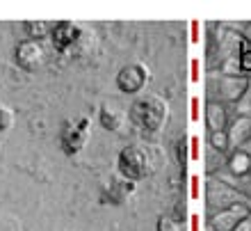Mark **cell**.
I'll use <instances>...</instances> for the list:
<instances>
[{"label":"cell","mask_w":251,"mask_h":231,"mask_svg":"<svg viewBox=\"0 0 251 231\" xmlns=\"http://www.w3.org/2000/svg\"><path fill=\"white\" fill-rule=\"evenodd\" d=\"M233 110H235L238 117H251V78H249V83H247V89H245V94H242V99L233 106Z\"/></svg>","instance_id":"obj_17"},{"label":"cell","mask_w":251,"mask_h":231,"mask_svg":"<svg viewBox=\"0 0 251 231\" xmlns=\"http://www.w3.org/2000/svg\"><path fill=\"white\" fill-rule=\"evenodd\" d=\"M172 218H176L178 222H183V225H185V220H187V202H185V199H180L178 204H176Z\"/></svg>","instance_id":"obj_22"},{"label":"cell","mask_w":251,"mask_h":231,"mask_svg":"<svg viewBox=\"0 0 251 231\" xmlns=\"http://www.w3.org/2000/svg\"><path fill=\"white\" fill-rule=\"evenodd\" d=\"M117 170H119L121 178L137 183L139 178H146L153 172V153L144 144L124 146L117 158Z\"/></svg>","instance_id":"obj_3"},{"label":"cell","mask_w":251,"mask_h":231,"mask_svg":"<svg viewBox=\"0 0 251 231\" xmlns=\"http://www.w3.org/2000/svg\"><path fill=\"white\" fill-rule=\"evenodd\" d=\"M190 76H192V83H199V59H192Z\"/></svg>","instance_id":"obj_27"},{"label":"cell","mask_w":251,"mask_h":231,"mask_svg":"<svg viewBox=\"0 0 251 231\" xmlns=\"http://www.w3.org/2000/svg\"><path fill=\"white\" fill-rule=\"evenodd\" d=\"M23 26H25L27 39L39 41V44L44 39H48L50 32H53V23H48V21H25Z\"/></svg>","instance_id":"obj_15"},{"label":"cell","mask_w":251,"mask_h":231,"mask_svg":"<svg viewBox=\"0 0 251 231\" xmlns=\"http://www.w3.org/2000/svg\"><path fill=\"white\" fill-rule=\"evenodd\" d=\"M199 188H201V181H199V174H192L190 176V197L192 199H199Z\"/></svg>","instance_id":"obj_23"},{"label":"cell","mask_w":251,"mask_h":231,"mask_svg":"<svg viewBox=\"0 0 251 231\" xmlns=\"http://www.w3.org/2000/svg\"><path fill=\"white\" fill-rule=\"evenodd\" d=\"M233 204H249V199L242 197L233 185H226L222 178H208L205 181V206L210 208V215L212 213L222 211V208H228Z\"/></svg>","instance_id":"obj_4"},{"label":"cell","mask_w":251,"mask_h":231,"mask_svg":"<svg viewBox=\"0 0 251 231\" xmlns=\"http://www.w3.org/2000/svg\"><path fill=\"white\" fill-rule=\"evenodd\" d=\"M226 170H228L231 176H235V178L249 176V172H251V156L249 153H245L242 149H233V153L226 158Z\"/></svg>","instance_id":"obj_14"},{"label":"cell","mask_w":251,"mask_h":231,"mask_svg":"<svg viewBox=\"0 0 251 231\" xmlns=\"http://www.w3.org/2000/svg\"><path fill=\"white\" fill-rule=\"evenodd\" d=\"M249 218H251V204H233L228 208L212 213L208 227H210V231H235Z\"/></svg>","instance_id":"obj_6"},{"label":"cell","mask_w":251,"mask_h":231,"mask_svg":"<svg viewBox=\"0 0 251 231\" xmlns=\"http://www.w3.org/2000/svg\"><path fill=\"white\" fill-rule=\"evenodd\" d=\"M89 128H92V121L89 119H75V121H64L60 131V146L66 156H73L78 153L82 146H85L87 138H89Z\"/></svg>","instance_id":"obj_5"},{"label":"cell","mask_w":251,"mask_h":231,"mask_svg":"<svg viewBox=\"0 0 251 231\" xmlns=\"http://www.w3.org/2000/svg\"><path fill=\"white\" fill-rule=\"evenodd\" d=\"M192 44H199V21H192Z\"/></svg>","instance_id":"obj_28"},{"label":"cell","mask_w":251,"mask_h":231,"mask_svg":"<svg viewBox=\"0 0 251 231\" xmlns=\"http://www.w3.org/2000/svg\"><path fill=\"white\" fill-rule=\"evenodd\" d=\"M190 222H192L190 231H199V215H197V213H194V215H190Z\"/></svg>","instance_id":"obj_29"},{"label":"cell","mask_w":251,"mask_h":231,"mask_svg":"<svg viewBox=\"0 0 251 231\" xmlns=\"http://www.w3.org/2000/svg\"><path fill=\"white\" fill-rule=\"evenodd\" d=\"M176 160H178L180 170H183L180 174H185L187 172V160H190V149H187V140L185 138H180L178 142H176Z\"/></svg>","instance_id":"obj_19"},{"label":"cell","mask_w":251,"mask_h":231,"mask_svg":"<svg viewBox=\"0 0 251 231\" xmlns=\"http://www.w3.org/2000/svg\"><path fill=\"white\" fill-rule=\"evenodd\" d=\"M132 192H135V183H132V181L114 178V181H110V183L103 188L100 202H105V204H110V206H121L132 197Z\"/></svg>","instance_id":"obj_10"},{"label":"cell","mask_w":251,"mask_h":231,"mask_svg":"<svg viewBox=\"0 0 251 231\" xmlns=\"http://www.w3.org/2000/svg\"><path fill=\"white\" fill-rule=\"evenodd\" d=\"M14 62L23 71H37L46 62V51H44V46H41L39 41L23 39L14 48Z\"/></svg>","instance_id":"obj_8"},{"label":"cell","mask_w":251,"mask_h":231,"mask_svg":"<svg viewBox=\"0 0 251 231\" xmlns=\"http://www.w3.org/2000/svg\"><path fill=\"white\" fill-rule=\"evenodd\" d=\"M167 117H169V103L155 94L132 101L130 110H128V119L146 135H155L162 131L167 124Z\"/></svg>","instance_id":"obj_1"},{"label":"cell","mask_w":251,"mask_h":231,"mask_svg":"<svg viewBox=\"0 0 251 231\" xmlns=\"http://www.w3.org/2000/svg\"><path fill=\"white\" fill-rule=\"evenodd\" d=\"M14 126V113L12 108L0 106V133H7Z\"/></svg>","instance_id":"obj_21"},{"label":"cell","mask_w":251,"mask_h":231,"mask_svg":"<svg viewBox=\"0 0 251 231\" xmlns=\"http://www.w3.org/2000/svg\"><path fill=\"white\" fill-rule=\"evenodd\" d=\"M242 151H245V153H249V156H251V142H247V144L242 146Z\"/></svg>","instance_id":"obj_31"},{"label":"cell","mask_w":251,"mask_h":231,"mask_svg":"<svg viewBox=\"0 0 251 231\" xmlns=\"http://www.w3.org/2000/svg\"><path fill=\"white\" fill-rule=\"evenodd\" d=\"M205 128H208V133H226V128H228L226 106L205 101Z\"/></svg>","instance_id":"obj_12"},{"label":"cell","mask_w":251,"mask_h":231,"mask_svg":"<svg viewBox=\"0 0 251 231\" xmlns=\"http://www.w3.org/2000/svg\"><path fill=\"white\" fill-rule=\"evenodd\" d=\"M208 146L215 149V151H219V153H226L231 149L228 135H226V133H208Z\"/></svg>","instance_id":"obj_18"},{"label":"cell","mask_w":251,"mask_h":231,"mask_svg":"<svg viewBox=\"0 0 251 231\" xmlns=\"http://www.w3.org/2000/svg\"><path fill=\"white\" fill-rule=\"evenodd\" d=\"M190 113H192V121H199V96H192L190 101Z\"/></svg>","instance_id":"obj_25"},{"label":"cell","mask_w":251,"mask_h":231,"mask_svg":"<svg viewBox=\"0 0 251 231\" xmlns=\"http://www.w3.org/2000/svg\"><path fill=\"white\" fill-rule=\"evenodd\" d=\"M238 64H240V73L247 78V73H251V46L245 39H242L238 51Z\"/></svg>","instance_id":"obj_16"},{"label":"cell","mask_w":251,"mask_h":231,"mask_svg":"<svg viewBox=\"0 0 251 231\" xmlns=\"http://www.w3.org/2000/svg\"><path fill=\"white\" fill-rule=\"evenodd\" d=\"M240 37L247 41L251 46V23H247V26H242V30H240Z\"/></svg>","instance_id":"obj_26"},{"label":"cell","mask_w":251,"mask_h":231,"mask_svg":"<svg viewBox=\"0 0 251 231\" xmlns=\"http://www.w3.org/2000/svg\"><path fill=\"white\" fill-rule=\"evenodd\" d=\"M249 181H251V172H249Z\"/></svg>","instance_id":"obj_32"},{"label":"cell","mask_w":251,"mask_h":231,"mask_svg":"<svg viewBox=\"0 0 251 231\" xmlns=\"http://www.w3.org/2000/svg\"><path fill=\"white\" fill-rule=\"evenodd\" d=\"M80 39H82V30H80V26L71 23V21H62V23L53 26L50 41H53V46L60 53H69L73 46H78Z\"/></svg>","instance_id":"obj_9"},{"label":"cell","mask_w":251,"mask_h":231,"mask_svg":"<svg viewBox=\"0 0 251 231\" xmlns=\"http://www.w3.org/2000/svg\"><path fill=\"white\" fill-rule=\"evenodd\" d=\"M158 231H185V225L172 215H162L158 218Z\"/></svg>","instance_id":"obj_20"},{"label":"cell","mask_w":251,"mask_h":231,"mask_svg":"<svg viewBox=\"0 0 251 231\" xmlns=\"http://www.w3.org/2000/svg\"><path fill=\"white\" fill-rule=\"evenodd\" d=\"M247 83H249V78H245V76H224V73L215 76V71H210L208 80H205V96L212 103L235 106L245 94Z\"/></svg>","instance_id":"obj_2"},{"label":"cell","mask_w":251,"mask_h":231,"mask_svg":"<svg viewBox=\"0 0 251 231\" xmlns=\"http://www.w3.org/2000/svg\"><path fill=\"white\" fill-rule=\"evenodd\" d=\"M149 78H151L149 66L142 64V62H132V64H126L117 73V87L124 94H139L146 87Z\"/></svg>","instance_id":"obj_7"},{"label":"cell","mask_w":251,"mask_h":231,"mask_svg":"<svg viewBox=\"0 0 251 231\" xmlns=\"http://www.w3.org/2000/svg\"><path fill=\"white\" fill-rule=\"evenodd\" d=\"M190 160H199V135L190 138Z\"/></svg>","instance_id":"obj_24"},{"label":"cell","mask_w":251,"mask_h":231,"mask_svg":"<svg viewBox=\"0 0 251 231\" xmlns=\"http://www.w3.org/2000/svg\"><path fill=\"white\" fill-rule=\"evenodd\" d=\"M235 231H251V218H249V220H245V222H242V225H240Z\"/></svg>","instance_id":"obj_30"},{"label":"cell","mask_w":251,"mask_h":231,"mask_svg":"<svg viewBox=\"0 0 251 231\" xmlns=\"http://www.w3.org/2000/svg\"><path fill=\"white\" fill-rule=\"evenodd\" d=\"M124 121H126L124 110H119V108L112 106V103H103V106H100L99 124L103 126V131H107V133H117V131H121Z\"/></svg>","instance_id":"obj_13"},{"label":"cell","mask_w":251,"mask_h":231,"mask_svg":"<svg viewBox=\"0 0 251 231\" xmlns=\"http://www.w3.org/2000/svg\"><path fill=\"white\" fill-rule=\"evenodd\" d=\"M226 135L231 149H242L247 142H251V117H235L228 124Z\"/></svg>","instance_id":"obj_11"}]
</instances>
